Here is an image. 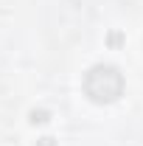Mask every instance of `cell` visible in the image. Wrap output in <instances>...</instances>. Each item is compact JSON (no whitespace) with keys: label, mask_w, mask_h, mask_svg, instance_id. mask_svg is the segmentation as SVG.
Returning <instances> with one entry per match:
<instances>
[{"label":"cell","mask_w":143,"mask_h":146,"mask_svg":"<svg viewBox=\"0 0 143 146\" xmlns=\"http://www.w3.org/2000/svg\"><path fill=\"white\" fill-rule=\"evenodd\" d=\"M84 93L95 104L118 101L121 93H124V76L112 65H95V68H90L84 73Z\"/></svg>","instance_id":"cell-1"},{"label":"cell","mask_w":143,"mask_h":146,"mask_svg":"<svg viewBox=\"0 0 143 146\" xmlns=\"http://www.w3.org/2000/svg\"><path fill=\"white\" fill-rule=\"evenodd\" d=\"M48 118H51L48 110H31V124H45Z\"/></svg>","instance_id":"cell-2"},{"label":"cell","mask_w":143,"mask_h":146,"mask_svg":"<svg viewBox=\"0 0 143 146\" xmlns=\"http://www.w3.org/2000/svg\"><path fill=\"white\" fill-rule=\"evenodd\" d=\"M36 146H56V143H54V138H39Z\"/></svg>","instance_id":"cell-3"}]
</instances>
